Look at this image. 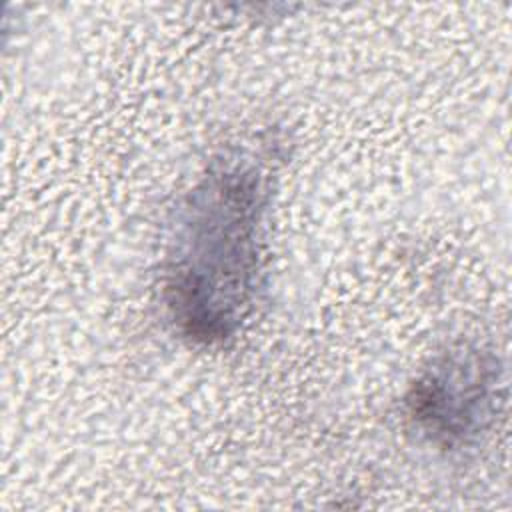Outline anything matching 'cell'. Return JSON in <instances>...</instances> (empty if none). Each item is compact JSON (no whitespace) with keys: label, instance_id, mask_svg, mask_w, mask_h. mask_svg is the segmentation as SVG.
I'll return each instance as SVG.
<instances>
[{"label":"cell","instance_id":"cell-1","mask_svg":"<svg viewBox=\"0 0 512 512\" xmlns=\"http://www.w3.org/2000/svg\"><path fill=\"white\" fill-rule=\"evenodd\" d=\"M268 178L252 158L214 160L176 212L164 300L178 332L216 346L242 328L258 288Z\"/></svg>","mask_w":512,"mask_h":512},{"label":"cell","instance_id":"cell-2","mask_svg":"<svg viewBox=\"0 0 512 512\" xmlns=\"http://www.w3.org/2000/svg\"><path fill=\"white\" fill-rule=\"evenodd\" d=\"M498 366L490 352L460 346L436 358L406 394V418L428 444L456 450L474 442L496 412Z\"/></svg>","mask_w":512,"mask_h":512}]
</instances>
